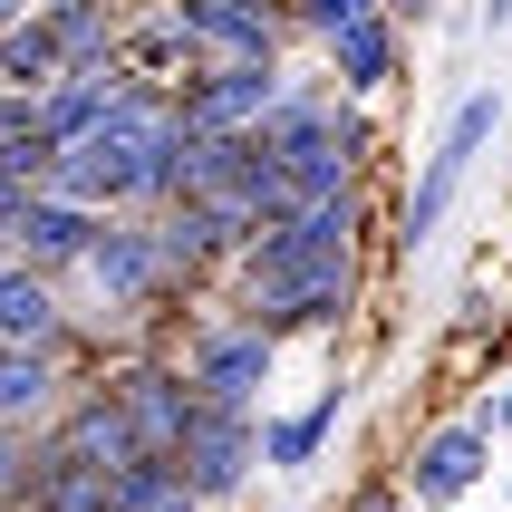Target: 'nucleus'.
I'll return each instance as SVG.
<instances>
[{
	"label": "nucleus",
	"instance_id": "nucleus-1",
	"mask_svg": "<svg viewBox=\"0 0 512 512\" xmlns=\"http://www.w3.org/2000/svg\"><path fill=\"white\" fill-rule=\"evenodd\" d=\"M368 194H329V203H300L281 223H261L242 252L223 261V290L232 310L261 319L271 339H300V329H339L368 290Z\"/></svg>",
	"mask_w": 512,
	"mask_h": 512
},
{
	"label": "nucleus",
	"instance_id": "nucleus-2",
	"mask_svg": "<svg viewBox=\"0 0 512 512\" xmlns=\"http://www.w3.org/2000/svg\"><path fill=\"white\" fill-rule=\"evenodd\" d=\"M174 87H145L116 68V107L87 126L78 145H58L49 165V194L87 203V213H155L174 184Z\"/></svg>",
	"mask_w": 512,
	"mask_h": 512
},
{
	"label": "nucleus",
	"instance_id": "nucleus-3",
	"mask_svg": "<svg viewBox=\"0 0 512 512\" xmlns=\"http://www.w3.org/2000/svg\"><path fill=\"white\" fill-rule=\"evenodd\" d=\"M165 300H184V281H174L165 242H155V213H107V223H97V242H87V261L68 271V319H78V348H87V319L136 329V319H155Z\"/></svg>",
	"mask_w": 512,
	"mask_h": 512
},
{
	"label": "nucleus",
	"instance_id": "nucleus-4",
	"mask_svg": "<svg viewBox=\"0 0 512 512\" xmlns=\"http://www.w3.org/2000/svg\"><path fill=\"white\" fill-rule=\"evenodd\" d=\"M493 136H503V87H464L455 107H445V136L426 145V165H416V184H406V203H397V261L435 252V232H445V213L464 203V184H474Z\"/></svg>",
	"mask_w": 512,
	"mask_h": 512
},
{
	"label": "nucleus",
	"instance_id": "nucleus-5",
	"mask_svg": "<svg viewBox=\"0 0 512 512\" xmlns=\"http://www.w3.org/2000/svg\"><path fill=\"white\" fill-rule=\"evenodd\" d=\"M174 358H184V377H194L203 406H261V397H271V377H281V339H271L261 319H242V310H232V319L203 310Z\"/></svg>",
	"mask_w": 512,
	"mask_h": 512
},
{
	"label": "nucleus",
	"instance_id": "nucleus-6",
	"mask_svg": "<svg viewBox=\"0 0 512 512\" xmlns=\"http://www.w3.org/2000/svg\"><path fill=\"white\" fill-rule=\"evenodd\" d=\"M493 474V426L484 406H464V416H435L416 445H406V503L416 512H445V503H474Z\"/></svg>",
	"mask_w": 512,
	"mask_h": 512
},
{
	"label": "nucleus",
	"instance_id": "nucleus-7",
	"mask_svg": "<svg viewBox=\"0 0 512 512\" xmlns=\"http://www.w3.org/2000/svg\"><path fill=\"white\" fill-rule=\"evenodd\" d=\"M107 387L126 397V416H136V435H145V455H174V445H184V426L203 416V397H194V377H184V358H174V348H116V358H107Z\"/></svg>",
	"mask_w": 512,
	"mask_h": 512
},
{
	"label": "nucleus",
	"instance_id": "nucleus-8",
	"mask_svg": "<svg viewBox=\"0 0 512 512\" xmlns=\"http://www.w3.org/2000/svg\"><path fill=\"white\" fill-rule=\"evenodd\" d=\"M174 474H184L194 503L252 493V474H261V416H252V406H203L194 426H184V445H174Z\"/></svg>",
	"mask_w": 512,
	"mask_h": 512
},
{
	"label": "nucleus",
	"instance_id": "nucleus-9",
	"mask_svg": "<svg viewBox=\"0 0 512 512\" xmlns=\"http://www.w3.org/2000/svg\"><path fill=\"white\" fill-rule=\"evenodd\" d=\"M271 97H281V58H203L194 78L174 87V126H194V136H252Z\"/></svg>",
	"mask_w": 512,
	"mask_h": 512
},
{
	"label": "nucleus",
	"instance_id": "nucleus-10",
	"mask_svg": "<svg viewBox=\"0 0 512 512\" xmlns=\"http://www.w3.org/2000/svg\"><path fill=\"white\" fill-rule=\"evenodd\" d=\"M39 445H49L58 464H87V474H116V464L145 455L136 416H126V397H116L107 377H78V387H68V406L39 426Z\"/></svg>",
	"mask_w": 512,
	"mask_h": 512
},
{
	"label": "nucleus",
	"instance_id": "nucleus-11",
	"mask_svg": "<svg viewBox=\"0 0 512 512\" xmlns=\"http://www.w3.org/2000/svg\"><path fill=\"white\" fill-rule=\"evenodd\" d=\"M194 58H281L290 68V10L281 0H165Z\"/></svg>",
	"mask_w": 512,
	"mask_h": 512
},
{
	"label": "nucleus",
	"instance_id": "nucleus-12",
	"mask_svg": "<svg viewBox=\"0 0 512 512\" xmlns=\"http://www.w3.org/2000/svg\"><path fill=\"white\" fill-rule=\"evenodd\" d=\"M319 68H329V97L377 107V97L397 87V68H406V29L387 20V10H368V20H348L339 39H319Z\"/></svg>",
	"mask_w": 512,
	"mask_h": 512
},
{
	"label": "nucleus",
	"instance_id": "nucleus-13",
	"mask_svg": "<svg viewBox=\"0 0 512 512\" xmlns=\"http://www.w3.org/2000/svg\"><path fill=\"white\" fill-rule=\"evenodd\" d=\"M97 223L107 213H87V203H68V194H39L20 203V223H10V261H29V271H49V281H68L87 261V242H97Z\"/></svg>",
	"mask_w": 512,
	"mask_h": 512
},
{
	"label": "nucleus",
	"instance_id": "nucleus-14",
	"mask_svg": "<svg viewBox=\"0 0 512 512\" xmlns=\"http://www.w3.org/2000/svg\"><path fill=\"white\" fill-rule=\"evenodd\" d=\"M78 348H10L0 339V426H49L58 406H68V387H78Z\"/></svg>",
	"mask_w": 512,
	"mask_h": 512
},
{
	"label": "nucleus",
	"instance_id": "nucleus-15",
	"mask_svg": "<svg viewBox=\"0 0 512 512\" xmlns=\"http://www.w3.org/2000/svg\"><path fill=\"white\" fill-rule=\"evenodd\" d=\"M0 339H10V348H78L68 281L29 271V261H0Z\"/></svg>",
	"mask_w": 512,
	"mask_h": 512
},
{
	"label": "nucleus",
	"instance_id": "nucleus-16",
	"mask_svg": "<svg viewBox=\"0 0 512 512\" xmlns=\"http://www.w3.org/2000/svg\"><path fill=\"white\" fill-rule=\"evenodd\" d=\"M339 416H348V387H339V377H329L310 406H290V416H261V474H310V464L329 455Z\"/></svg>",
	"mask_w": 512,
	"mask_h": 512
},
{
	"label": "nucleus",
	"instance_id": "nucleus-17",
	"mask_svg": "<svg viewBox=\"0 0 512 512\" xmlns=\"http://www.w3.org/2000/svg\"><path fill=\"white\" fill-rule=\"evenodd\" d=\"M116 68L145 78V87H184L203 58H194V39H184L174 10H126V29H116Z\"/></svg>",
	"mask_w": 512,
	"mask_h": 512
},
{
	"label": "nucleus",
	"instance_id": "nucleus-18",
	"mask_svg": "<svg viewBox=\"0 0 512 512\" xmlns=\"http://www.w3.org/2000/svg\"><path fill=\"white\" fill-rule=\"evenodd\" d=\"M107 107H116V78H49L39 97H29V126H39L49 145H78Z\"/></svg>",
	"mask_w": 512,
	"mask_h": 512
},
{
	"label": "nucleus",
	"instance_id": "nucleus-19",
	"mask_svg": "<svg viewBox=\"0 0 512 512\" xmlns=\"http://www.w3.org/2000/svg\"><path fill=\"white\" fill-rule=\"evenodd\" d=\"M281 10H290V39H310V49H319V39H339L348 20H368L377 0H281Z\"/></svg>",
	"mask_w": 512,
	"mask_h": 512
},
{
	"label": "nucleus",
	"instance_id": "nucleus-20",
	"mask_svg": "<svg viewBox=\"0 0 512 512\" xmlns=\"http://www.w3.org/2000/svg\"><path fill=\"white\" fill-rule=\"evenodd\" d=\"M20 493H29V426H0V503L20 512Z\"/></svg>",
	"mask_w": 512,
	"mask_h": 512
},
{
	"label": "nucleus",
	"instance_id": "nucleus-21",
	"mask_svg": "<svg viewBox=\"0 0 512 512\" xmlns=\"http://www.w3.org/2000/svg\"><path fill=\"white\" fill-rule=\"evenodd\" d=\"M377 10H387V20H397V29H435V20H445V10H455V0H377Z\"/></svg>",
	"mask_w": 512,
	"mask_h": 512
},
{
	"label": "nucleus",
	"instance_id": "nucleus-22",
	"mask_svg": "<svg viewBox=\"0 0 512 512\" xmlns=\"http://www.w3.org/2000/svg\"><path fill=\"white\" fill-rule=\"evenodd\" d=\"M484 426H493V435H512V368L493 377V397H484Z\"/></svg>",
	"mask_w": 512,
	"mask_h": 512
},
{
	"label": "nucleus",
	"instance_id": "nucleus-23",
	"mask_svg": "<svg viewBox=\"0 0 512 512\" xmlns=\"http://www.w3.org/2000/svg\"><path fill=\"white\" fill-rule=\"evenodd\" d=\"M155 512H213V503H194V493H174V503H155Z\"/></svg>",
	"mask_w": 512,
	"mask_h": 512
},
{
	"label": "nucleus",
	"instance_id": "nucleus-24",
	"mask_svg": "<svg viewBox=\"0 0 512 512\" xmlns=\"http://www.w3.org/2000/svg\"><path fill=\"white\" fill-rule=\"evenodd\" d=\"M20 10H29V0H0V29H10V20H20Z\"/></svg>",
	"mask_w": 512,
	"mask_h": 512
},
{
	"label": "nucleus",
	"instance_id": "nucleus-25",
	"mask_svg": "<svg viewBox=\"0 0 512 512\" xmlns=\"http://www.w3.org/2000/svg\"><path fill=\"white\" fill-rule=\"evenodd\" d=\"M445 512H474V503H445ZM493 512H503V503H493Z\"/></svg>",
	"mask_w": 512,
	"mask_h": 512
},
{
	"label": "nucleus",
	"instance_id": "nucleus-26",
	"mask_svg": "<svg viewBox=\"0 0 512 512\" xmlns=\"http://www.w3.org/2000/svg\"><path fill=\"white\" fill-rule=\"evenodd\" d=\"M503 512H512V474H503Z\"/></svg>",
	"mask_w": 512,
	"mask_h": 512
},
{
	"label": "nucleus",
	"instance_id": "nucleus-27",
	"mask_svg": "<svg viewBox=\"0 0 512 512\" xmlns=\"http://www.w3.org/2000/svg\"><path fill=\"white\" fill-rule=\"evenodd\" d=\"M503 329H512V310H503Z\"/></svg>",
	"mask_w": 512,
	"mask_h": 512
},
{
	"label": "nucleus",
	"instance_id": "nucleus-28",
	"mask_svg": "<svg viewBox=\"0 0 512 512\" xmlns=\"http://www.w3.org/2000/svg\"><path fill=\"white\" fill-rule=\"evenodd\" d=\"M0 512H10V503H0Z\"/></svg>",
	"mask_w": 512,
	"mask_h": 512
}]
</instances>
